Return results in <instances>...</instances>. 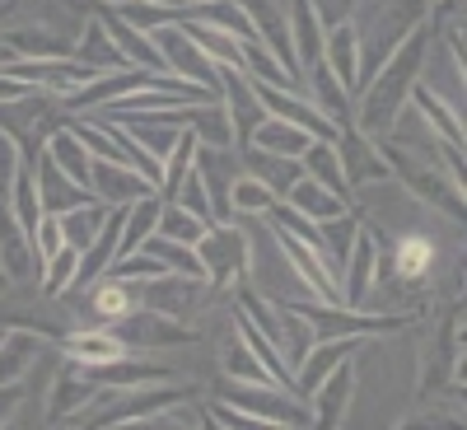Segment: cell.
<instances>
[{
	"mask_svg": "<svg viewBox=\"0 0 467 430\" xmlns=\"http://www.w3.org/2000/svg\"><path fill=\"white\" fill-rule=\"evenodd\" d=\"M150 37H154V47H160L169 75H178V80H192V85H206L211 94H220V75H224V70L197 47V37L182 28V19L150 28Z\"/></svg>",
	"mask_w": 467,
	"mask_h": 430,
	"instance_id": "1",
	"label": "cell"
},
{
	"mask_svg": "<svg viewBox=\"0 0 467 430\" xmlns=\"http://www.w3.org/2000/svg\"><path fill=\"white\" fill-rule=\"evenodd\" d=\"M89 192L108 206H131L140 197H154V183L145 173H136L131 164H117V160H94L89 169Z\"/></svg>",
	"mask_w": 467,
	"mask_h": 430,
	"instance_id": "2",
	"label": "cell"
},
{
	"mask_svg": "<svg viewBox=\"0 0 467 430\" xmlns=\"http://www.w3.org/2000/svg\"><path fill=\"white\" fill-rule=\"evenodd\" d=\"M33 183H37V202H43V211H52V215H61V211H70V206H85L94 192L89 187H80V183H70L47 154L43 160H33Z\"/></svg>",
	"mask_w": 467,
	"mask_h": 430,
	"instance_id": "3",
	"label": "cell"
},
{
	"mask_svg": "<svg viewBox=\"0 0 467 430\" xmlns=\"http://www.w3.org/2000/svg\"><path fill=\"white\" fill-rule=\"evenodd\" d=\"M323 66L337 75V80H341L346 89H356V66H360V33H356V24H350V19H341V24H332V28L323 33Z\"/></svg>",
	"mask_w": 467,
	"mask_h": 430,
	"instance_id": "4",
	"label": "cell"
},
{
	"mask_svg": "<svg viewBox=\"0 0 467 430\" xmlns=\"http://www.w3.org/2000/svg\"><path fill=\"white\" fill-rule=\"evenodd\" d=\"M66 361H75V365H85V370H94V365H117V361H127V341L117 337V332H75V337H66Z\"/></svg>",
	"mask_w": 467,
	"mask_h": 430,
	"instance_id": "5",
	"label": "cell"
},
{
	"mask_svg": "<svg viewBox=\"0 0 467 430\" xmlns=\"http://www.w3.org/2000/svg\"><path fill=\"white\" fill-rule=\"evenodd\" d=\"M285 206H290V211H299V215H308L314 225H323V220H337V215L346 211V202H341V197H332V192H327L323 183L304 178V173L290 183V192H285Z\"/></svg>",
	"mask_w": 467,
	"mask_h": 430,
	"instance_id": "6",
	"label": "cell"
},
{
	"mask_svg": "<svg viewBox=\"0 0 467 430\" xmlns=\"http://www.w3.org/2000/svg\"><path fill=\"white\" fill-rule=\"evenodd\" d=\"M103 28L112 33V43H117V52L127 57V66H145V70H164V57H160V47H154V37H150L145 28L127 24L122 15H112V19H108Z\"/></svg>",
	"mask_w": 467,
	"mask_h": 430,
	"instance_id": "7",
	"label": "cell"
},
{
	"mask_svg": "<svg viewBox=\"0 0 467 430\" xmlns=\"http://www.w3.org/2000/svg\"><path fill=\"white\" fill-rule=\"evenodd\" d=\"M299 160H304L308 178H314V183H323V187L332 192V197H341V202H346L350 178L341 173V154H337V145H327V141H308Z\"/></svg>",
	"mask_w": 467,
	"mask_h": 430,
	"instance_id": "8",
	"label": "cell"
},
{
	"mask_svg": "<svg viewBox=\"0 0 467 430\" xmlns=\"http://www.w3.org/2000/svg\"><path fill=\"white\" fill-rule=\"evenodd\" d=\"M314 141L304 127H295V122H281V117H262V127L253 131V150H266V154H285V160H299L304 154V145Z\"/></svg>",
	"mask_w": 467,
	"mask_h": 430,
	"instance_id": "9",
	"label": "cell"
},
{
	"mask_svg": "<svg viewBox=\"0 0 467 430\" xmlns=\"http://www.w3.org/2000/svg\"><path fill=\"white\" fill-rule=\"evenodd\" d=\"M47 160L70 178V183H80V187H89V169H94V154L85 150V141L75 136L70 127L66 131H57L52 141H47Z\"/></svg>",
	"mask_w": 467,
	"mask_h": 430,
	"instance_id": "10",
	"label": "cell"
},
{
	"mask_svg": "<svg viewBox=\"0 0 467 430\" xmlns=\"http://www.w3.org/2000/svg\"><path fill=\"white\" fill-rule=\"evenodd\" d=\"M290 19V43H295V57H299V66L308 61H323V24H318V15H314V5L308 0H299V5L285 15Z\"/></svg>",
	"mask_w": 467,
	"mask_h": 430,
	"instance_id": "11",
	"label": "cell"
},
{
	"mask_svg": "<svg viewBox=\"0 0 467 430\" xmlns=\"http://www.w3.org/2000/svg\"><path fill=\"white\" fill-rule=\"evenodd\" d=\"M369 281H374V239H369V234H356V239H350V271H346V299H341V309L365 304Z\"/></svg>",
	"mask_w": 467,
	"mask_h": 430,
	"instance_id": "12",
	"label": "cell"
},
{
	"mask_svg": "<svg viewBox=\"0 0 467 430\" xmlns=\"http://www.w3.org/2000/svg\"><path fill=\"white\" fill-rule=\"evenodd\" d=\"M70 57H75V61H85L94 75H103V70H117V66H127V57L117 52L112 33H108L103 24H89V28H85V37H80V47H70Z\"/></svg>",
	"mask_w": 467,
	"mask_h": 430,
	"instance_id": "13",
	"label": "cell"
},
{
	"mask_svg": "<svg viewBox=\"0 0 467 430\" xmlns=\"http://www.w3.org/2000/svg\"><path fill=\"white\" fill-rule=\"evenodd\" d=\"M248 164H253V178H262L271 192H281V197L290 192V183L304 173L295 160H285V154H266V150H253V145H248Z\"/></svg>",
	"mask_w": 467,
	"mask_h": 430,
	"instance_id": "14",
	"label": "cell"
},
{
	"mask_svg": "<svg viewBox=\"0 0 467 430\" xmlns=\"http://www.w3.org/2000/svg\"><path fill=\"white\" fill-rule=\"evenodd\" d=\"M206 229H211V225H206L202 215H192V211L178 206V202H164L160 225H154V234H164V239H173V244H192V248H197V239H202Z\"/></svg>",
	"mask_w": 467,
	"mask_h": 430,
	"instance_id": "15",
	"label": "cell"
},
{
	"mask_svg": "<svg viewBox=\"0 0 467 430\" xmlns=\"http://www.w3.org/2000/svg\"><path fill=\"white\" fill-rule=\"evenodd\" d=\"M131 309H136V290H131V281L108 277V281L94 286V314H99V319H127Z\"/></svg>",
	"mask_w": 467,
	"mask_h": 430,
	"instance_id": "16",
	"label": "cell"
},
{
	"mask_svg": "<svg viewBox=\"0 0 467 430\" xmlns=\"http://www.w3.org/2000/svg\"><path fill=\"white\" fill-rule=\"evenodd\" d=\"M33 356H37V337H28V332H10V337H0V388L15 383V379H19V370H24V365H33Z\"/></svg>",
	"mask_w": 467,
	"mask_h": 430,
	"instance_id": "17",
	"label": "cell"
},
{
	"mask_svg": "<svg viewBox=\"0 0 467 430\" xmlns=\"http://www.w3.org/2000/svg\"><path fill=\"white\" fill-rule=\"evenodd\" d=\"M271 206H276V192H271L262 178H239L229 187V211H253V215H266Z\"/></svg>",
	"mask_w": 467,
	"mask_h": 430,
	"instance_id": "18",
	"label": "cell"
},
{
	"mask_svg": "<svg viewBox=\"0 0 467 430\" xmlns=\"http://www.w3.org/2000/svg\"><path fill=\"white\" fill-rule=\"evenodd\" d=\"M341 89L346 85L337 80V75L323 61H314V108L318 112H332V117H341V122H346V94Z\"/></svg>",
	"mask_w": 467,
	"mask_h": 430,
	"instance_id": "19",
	"label": "cell"
},
{
	"mask_svg": "<svg viewBox=\"0 0 467 430\" xmlns=\"http://www.w3.org/2000/svg\"><path fill=\"white\" fill-rule=\"evenodd\" d=\"M75 267H80V248H70V244H61L47 262H43V286H47V295H61L70 281H75Z\"/></svg>",
	"mask_w": 467,
	"mask_h": 430,
	"instance_id": "20",
	"label": "cell"
},
{
	"mask_svg": "<svg viewBox=\"0 0 467 430\" xmlns=\"http://www.w3.org/2000/svg\"><path fill=\"white\" fill-rule=\"evenodd\" d=\"M416 108H420L425 117H431V127H435V131H444V141H449V145H462V127H458V117H453L444 103H435V94H431V89H416Z\"/></svg>",
	"mask_w": 467,
	"mask_h": 430,
	"instance_id": "21",
	"label": "cell"
},
{
	"mask_svg": "<svg viewBox=\"0 0 467 430\" xmlns=\"http://www.w3.org/2000/svg\"><path fill=\"white\" fill-rule=\"evenodd\" d=\"M431 257H435V248L420 239V234H411V239H402V248H398V277H420V271H431Z\"/></svg>",
	"mask_w": 467,
	"mask_h": 430,
	"instance_id": "22",
	"label": "cell"
},
{
	"mask_svg": "<svg viewBox=\"0 0 467 430\" xmlns=\"http://www.w3.org/2000/svg\"><path fill=\"white\" fill-rule=\"evenodd\" d=\"M346 346H350V341H327V351H314V361H308L304 374H299V388H304V393H314V388H318V374L332 370V365L346 356Z\"/></svg>",
	"mask_w": 467,
	"mask_h": 430,
	"instance_id": "23",
	"label": "cell"
},
{
	"mask_svg": "<svg viewBox=\"0 0 467 430\" xmlns=\"http://www.w3.org/2000/svg\"><path fill=\"white\" fill-rule=\"evenodd\" d=\"M66 244V234H61V220L52 211H43V220L33 225V248H37V262H47L57 248Z\"/></svg>",
	"mask_w": 467,
	"mask_h": 430,
	"instance_id": "24",
	"label": "cell"
},
{
	"mask_svg": "<svg viewBox=\"0 0 467 430\" xmlns=\"http://www.w3.org/2000/svg\"><path fill=\"white\" fill-rule=\"evenodd\" d=\"M15 173H19V141L10 131H0V197H10Z\"/></svg>",
	"mask_w": 467,
	"mask_h": 430,
	"instance_id": "25",
	"label": "cell"
},
{
	"mask_svg": "<svg viewBox=\"0 0 467 430\" xmlns=\"http://www.w3.org/2000/svg\"><path fill=\"white\" fill-rule=\"evenodd\" d=\"M28 94V85L24 80H15V75H5V70H0V103H19Z\"/></svg>",
	"mask_w": 467,
	"mask_h": 430,
	"instance_id": "26",
	"label": "cell"
},
{
	"mask_svg": "<svg viewBox=\"0 0 467 430\" xmlns=\"http://www.w3.org/2000/svg\"><path fill=\"white\" fill-rule=\"evenodd\" d=\"M122 374H127V379L136 383V379H154V374H160V370H145V365H140V370H122ZM89 379H117V370H108V365H99V370H94Z\"/></svg>",
	"mask_w": 467,
	"mask_h": 430,
	"instance_id": "27",
	"label": "cell"
},
{
	"mask_svg": "<svg viewBox=\"0 0 467 430\" xmlns=\"http://www.w3.org/2000/svg\"><path fill=\"white\" fill-rule=\"evenodd\" d=\"M150 5H182V0H150Z\"/></svg>",
	"mask_w": 467,
	"mask_h": 430,
	"instance_id": "28",
	"label": "cell"
},
{
	"mask_svg": "<svg viewBox=\"0 0 467 430\" xmlns=\"http://www.w3.org/2000/svg\"><path fill=\"white\" fill-rule=\"evenodd\" d=\"M108 5H122V0H108Z\"/></svg>",
	"mask_w": 467,
	"mask_h": 430,
	"instance_id": "29",
	"label": "cell"
}]
</instances>
